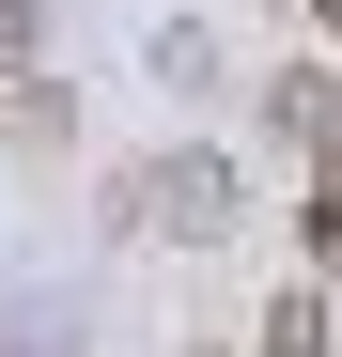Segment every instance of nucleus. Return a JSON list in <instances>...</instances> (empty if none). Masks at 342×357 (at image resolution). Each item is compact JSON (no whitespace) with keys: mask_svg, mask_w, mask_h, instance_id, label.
Instances as JSON below:
<instances>
[{"mask_svg":"<svg viewBox=\"0 0 342 357\" xmlns=\"http://www.w3.org/2000/svg\"><path fill=\"white\" fill-rule=\"evenodd\" d=\"M265 357H327V311H311V295H280V311H265Z\"/></svg>","mask_w":342,"mask_h":357,"instance_id":"nucleus-1","label":"nucleus"},{"mask_svg":"<svg viewBox=\"0 0 342 357\" xmlns=\"http://www.w3.org/2000/svg\"><path fill=\"white\" fill-rule=\"evenodd\" d=\"M16 47H31V0H0V78H16Z\"/></svg>","mask_w":342,"mask_h":357,"instance_id":"nucleus-2","label":"nucleus"}]
</instances>
